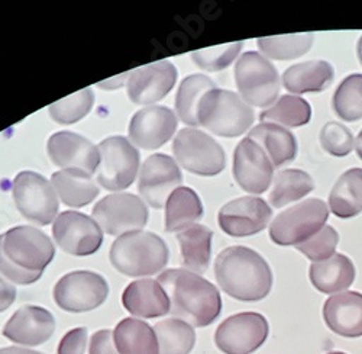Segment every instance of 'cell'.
<instances>
[{"instance_id":"1","label":"cell","mask_w":362,"mask_h":354,"mask_svg":"<svg viewBox=\"0 0 362 354\" xmlns=\"http://www.w3.org/2000/svg\"><path fill=\"white\" fill-rule=\"evenodd\" d=\"M158 282L168 295L170 314L174 318L204 329L221 315L222 298L218 287L200 275L186 269H170L160 275Z\"/></svg>"},{"instance_id":"2","label":"cell","mask_w":362,"mask_h":354,"mask_svg":"<svg viewBox=\"0 0 362 354\" xmlns=\"http://www.w3.org/2000/svg\"><path fill=\"white\" fill-rule=\"evenodd\" d=\"M55 249L48 235L34 227H15L0 235V273L18 285L38 282Z\"/></svg>"},{"instance_id":"3","label":"cell","mask_w":362,"mask_h":354,"mask_svg":"<svg viewBox=\"0 0 362 354\" xmlns=\"http://www.w3.org/2000/svg\"><path fill=\"white\" fill-rule=\"evenodd\" d=\"M215 275L221 289L243 302H258L267 298L273 287V272L257 251L235 246L219 253Z\"/></svg>"},{"instance_id":"4","label":"cell","mask_w":362,"mask_h":354,"mask_svg":"<svg viewBox=\"0 0 362 354\" xmlns=\"http://www.w3.org/2000/svg\"><path fill=\"white\" fill-rule=\"evenodd\" d=\"M168 247L154 232L134 231L120 235L110 249L113 268L131 278L151 276L165 269Z\"/></svg>"},{"instance_id":"5","label":"cell","mask_w":362,"mask_h":354,"mask_svg":"<svg viewBox=\"0 0 362 354\" xmlns=\"http://www.w3.org/2000/svg\"><path fill=\"white\" fill-rule=\"evenodd\" d=\"M254 120L252 108L243 98L218 87L207 92L197 108L199 125L219 137L243 135L252 127Z\"/></svg>"},{"instance_id":"6","label":"cell","mask_w":362,"mask_h":354,"mask_svg":"<svg viewBox=\"0 0 362 354\" xmlns=\"http://www.w3.org/2000/svg\"><path fill=\"white\" fill-rule=\"evenodd\" d=\"M235 81L239 96L245 103L257 108L274 105L281 87V79L274 64L255 51H248L238 58Z\"/></svg>"},{"instance_id":"7","label":"cell","mask_w":362,"mask_h":354,"mask_svg":"<svg viewBox=\"0 0 362 354\" xmlns=\"http://www.w3.org/2000/svg\"><path fill=\"white\" fill-rule=\"evenodd\" d=\"M329 218L327 205L320 199H308L283 211L269 225V239L279 246H298L312 239Z\"/></svg>"},{"instance_id":"8","label":"cell","mask_w":362,"mask_h":354,"mask_svg":"<svg viewBox=\"0 0 362 354\" xmlns=\"http://www.w3.org/2000/svg\"><path fill=\"white\" fill-rule=\"evenodd\" d=\"M177 163L197 176H216L226 164L219 142L196 128L181 130L173 142Z\"/></svg>"},{"instance_id":"9","label":"cell","mask_w":362,"mask_h":354,"mask_svg":"<svg viewBox=\"0 0 362 354\" xmlns=\"http://www.w3.org/2000/svg\"><path fill=\"white\" fill-rule=\"evenodd\" d=\"M12 195L19 212L34 224L48 225L55 221L58 198L52 185L35 171H21L13 181Z\"/></svg>"},{"instance_id":"10","label":"cell","mask_w":362,"mask_h":354,"mask_svg":"<svg viewBox=\"0 0 362 354\" xmlns=\"http://www.w3.org/2000/svg\"><path fill=\"white\" fill-rule=\"evenodd\" d=\"M109 295L106 279L95 272H71L54 287V301L66 312L81 314L99 308Z\"/></svg>"},{"instance_id":"11","label":"cell","mask_w":362,"mask_h":354,"mask_svg":"<svg viewBox=\"0 0 362 354\" xmlns=\"http://www.w3.org/2000/svg\"><path fill=\"white\" fill-rule=\"evenodd\" d=\"M98 182L107 190L129 188L138 174L139 153L125 137H109L99 147Z\"/></svg>"},{"instance_id":"12","label":"cell","mask_w":362,"mask_h":354,"mask_svg":"<svg viewBox=\"0 0 362 354\" xmlns=\"http://www.w3.org/2000/svg\"><path fill=\"white\" fill-rule=\"evenodd\" d=\"M269 334L268 321L258 312H239L226 318L215 333L216 347L225 354H251Z\"/></svg>"},{"instance_id":"13","label":"cell","mask_w":362,"mask_h":354,"mask_svg":"<svg viewBox=\"0 0 362 354\" xmlns=\"http://www.w3.org/2000/svg\"><path fill=\"white\" fill-rule=\"evenodd\" d=\"M93 219L110 235L142 231L148 221V210L141 198L132 193H113L96 203Z\"/></svg>"},{"instance_id":"14","label":"cell","mask_w":362,"mask_h":354,"mask_svg":"<svg viewBox=\"0 0 362 354\" xmlns=\"http://www.w3.org/2000/svg\"><path fill=\"white\" fill-rule=\"evenodd\" d=\"M52 234L62 250L78 257L95 254L103 243L99 224L77 211L59 214L54 221Z\"/></svg>"},{"instance_id":"15","label":"cell","mask_w":362,"mask_h":354,"mask_svg":"<svg viewBox=\"0 0 362 354\" xmlns=\"http://www.w3.org/2000/svg\"><path fill=\"white\" fill-rule=\"evenodd\" d=\"M273 217L269 205L254 196L238 198L223 205L219 211V227L230 237H250L267 228Z\"/></svg>"},{"instance_id":"16","label":"cell","mask_w":362,"mask_h":354,"mask_svg":"<svg viewBox=\"0 0 362 354\" xmlns=\"http://www.w3.org/2000/svg\"><path fill=\"white\" fill-rule=\"evenodd\" d=\"M183 182L178 164L165 154H154L145 160L139 173L138 190L156 210H161Z\"/></svg>"},{"instance_id":"17","label":"cell","mask_w":362,"mask_h":354,"mask_svg":"<svg viewBox=\"0 0 362 354\" xmlns=\"http://www.w3.org/2000/svg\"><path fill=\"white\" fill-rule=\"evenodd\" d=\"M47 152L51 161L64 170L80 171L92 177L100 164V154L87 138L62 131L51 135L47 142Z\"/></svg>"},{"instance_id":"18","label":"cell","mask_w":362,"mask_h":354,"mask_svg":"<svg viewBox=\"0 0 362 354\" xmlns=\"http://www.w3.org/2000/svg\"><path fill=\"white\" fill-rule=\"evenodd\" d=\"M274 166L251 138L240 141L233 154V177L240 189L261 195L273 182Z\"/></svg>"},{"instance_id":"19","label":"cell","mask_w":362,"mask_h":354,"mask_svg":"<svg viewBox=\"0 0 362 354\" xmlns=\"http://www.w3.org/2000/svg\"><path fill=\"white\" fill-rule=\"evenodd\" d=\"M177 116L165 106H146L138 110L129 124L131 142L144 150H157L177 131Z\"/></svg>"},{"instance_id":"20","label":"cell","mask_w":362,"mask_h":354,"mask_svg":"<svg viewBox=\"0 0 362 354\" xmlns=\"http://www.w3.org/2000/svg\"><path fill=\"white\" fill-rule=\"evenodd\" d=\"M173 63L164 60L128 73V96L136 105H153L164 99L177 81Z\"/></svg>"},{"instance_id":"21","label":"cell","mask_w":362,"mask_h":354,"mask_svg":"<svg viewBox=\"0 0 362 354\" xmlns=\"http://www.w3.org/2000/svg\"><path fill=\"white\" fill-rule=\"evenodd\" d=\"M55 331L54 315L41 307L25 305L19 308L4 327V336L26 347H37L47 343Z\"/></svg>"},{"instance_id":"22","label":"cell","mask_w":362,"mask_h":354,"mask_svg":"<svg viewBox=\"0 0 362 354\" xmlns=\"http://www.w3.org/2000/svg\"><path fill=\"white\" fill-rule=\"evenodd\" d=\"M323 319L329 330L346 338L362 337V295L342 292L323 305Z\"/></svg>"},{"instance_id":"23","label":"cell","mask_w":362,"mask_h":354,"mask_svg":"<svg viewBox=\"0 0 362 354\" xmlns=\"http://www.w3.org/2000/svg\"><path fill=\"white\" fill-rule=\"evenodd\" d=\"M125 309L135 316L158 318L170 314L168 295L158 280L139 279L127 286L122 295Z\"/></svg>"},{"instance_id":"24","label":"cell","mask_w":362,"mask_h":354,"mask_svg":"<svg viewBox=\"0 0 362 354\" xmlns=\"http://www.w3.org/2000/svg\"><path fill=\"white\" fill-rule=\"evenodd\" d=\"M335 72L325 60H312L288 67L283 74L287 92L296 95L319 93L334 81Z\"/></svg>"},{"instance_id":"25","label":"cell","mask_w":362,"mask_h":354,"mask_svg":"<svg viewBox=\"0 0 362 354\" xmlns=\"http://www.w3.org/2000/svg\"><path fill=\"white\" fill-rule=\"evenodd\" d=\"M248 138L261 147L274 169L293 161L297 156L296 137L281 125L261 122L250 131Z\"/></svg>"},{"instance_id":"26","label":"cell","mask_w":362,"mask_h":354,"mask_svg":"<svg viewBox=\"0 0 362 354\" xmlns=\"http://www.w3.org/2000/svg\"><path fill=\"white\" fill-rule=\"evenodd\" d=\"M309 276L316 290L326 295L342 293L354 283L355 268L346 256L335 254L325 261L312 263Z\"/></svg>"},{"instance_id":"27","label":"cell","mask_w":362,"mask_h":354,"mask_svg":"<svg viewBox=\"0 0 362 354\" xmlns=\"http://www.w3.org/2000/svg\"><path fill=\"white\" fill-rule=\"evenodd\" d=\"M214 232L204 225L194 224L177 234L181 260L186 270L202 275L207 270L212 256Z\"/></svg>"},{"instance_id":"28","label":"cell","mask_w":362,"mask_h":354,"mask_svg":"<svg viewBox=\"0 0 362 354\" xmlns=\"http://www.w3.org/2000/svg\"><path fill=\"white\" fill-rule=\"evenodd\" d=\"M113 340L119 354H160L154 329L141 319L120 321L113 331Z\"/></svg>"},{"instance_id":"29","label":"cell","mask_w":362,"mask_h":354,"mask_svg":"<svg viewBox=\"0 0 362 354\" xmlns=\"http://www.w3.org/2000/svg\"><path fill=\"white\" fill-rule=\"evenodd\" d=\"M51 185L57 196L70 208H81L99 195V186L92 177L80 171H55L51 177Z\"/></svg>"},{"instance_id":"30","label":"cell","mask_w":362,"mask_h":354,"mask_svg":"<svg viewBox=\"0 0 362 354\" xmlns=\"http://www.w3.org/2000/svg\"><path fill=\"white\" fill-rule=\"evenodd\" d=\"M329 210L342 219L362 212V169H351L339 177L329 195Z\"/></svg>"},{"instance_id":"31","label":"cell","mask_w":362,"mask_h":354,"mask_svg":"<svg viewBox=\"0 0 362 354\" xmlns=\"http://www.w3.org/2000/svg\"><path fill=\"white\" fill-rule=\"evenodd\" d=\"M203 217V205L199 195L190 188L175 189L165 205V231L180 232Z\"/></svg>"},{"instance_id":"32","label":"cell","mask_w":362,"mask_h":354,"mask_svg":"<svg viewBox=\"0 0 362 354\" xmlns=\"http://www.w3.org/2000/svg\"><path fill=\"white\" fill-rule=\"evenodd\" d=\"M216 88V84L212 79H209L204 74H193L186 77L181 81L178 92L175 96V109L180 120L186 125L197 127V108L202 98Z\"/></svg>"},{"instance_id":"33","label":"cell","mask_w":362,"mask_h":354,"mask_svg":"<svg viewBox=\"0 0 362 354\" xmlns=\"http://www.w3.org/2000/svg\"><path fill=\"white\" fill-rule=\"evenodd\" d=\"M315 189V182L309 173L288 169L283 170L276 176L273 190L269 193V202L274 208H283V206L305 198Z\"/></svg>"},{"instance_id":"34","label":"cell","mask_w":362,"mask_h":354,"mask_svg":"<svg viewBox=\"0 0 362 354\" xmlns=\"http://www.w3.org/2000/svg\"><path fill=\"white\" fill-rule=\"evenodd\" d=\"M312 118V108L308 101L300 96H281L273 106L259 115L261 122L277 124L281 127L297 128L306 125Z\"/></svg>"},{"instance_id":"35","label":"cell","mask_w":362,"mask_h":354,"mask_svg":"<svg viewBox=\"0 0 362 354\" xmlns=\"http://www.w3.org/2000/svg\"><path fill=\"white\" fill-rule=\"evenodd\" d=\"M154 331L158 340L160 354H190L196 343L194 329L190 324L177 318L160 321Z\"/></svg>"},{"instance_id":"36","label":"cell","mask_w":362,"mask_h":354,"mask_svg":"<svg viewBox=\"0 0 362 354\" xmlns=\"http://www.w3.org/2000/svg\"><path fill=\"white\" fill-rule=\"evenodd\" d=\"M315 35L309 33L259 38L257 40V45L267 60L269 58V60L287 62L305 55L310 50Z\"/></svg>"},{"instance_id":"37","label":"cell","mask_w":362,"mask_h":354,"mask_svg":"<svg viewBox=\"0 0 362 354\" xmlns=\"http://www.w3.org/2000/svg\"><path fill=\"white\" fill-rule=\"evenodd\" d=\"M334 109L346 122L362 120V74H351L341 81L334 95Z\"/></svg>"},{"instance_id":"38","label":"cell","mask_w":362,"mask_h":354,"mask_svg":"<svg viewBox=\"0 0 362 354\" xmlns=\"http://www.w3.org/2000/svg\"><path fill=\"white\" fill-rule=\"evenodd\" d=\"M95 102V95L92 92V88H83V91L67 96L62 101L54 102L48 110L52 120L58 124L69 125L74 124L90 112Z\"/></svg>"},{"instance_id":"39","label":"cell","mask_w":362,"mask_h":354,"mask_svg":"<svg viewBox=\"0 0 362 354\" xmlns=\"http://www.w3.org/2000/svg\"><path fill=\"white\" fill-rule=\"evenodd\" d=\"M243 42H230L204 50H197L192 54L193 62L206 72H221L230 66L238 54L243 50Z\"/></svg>"},{"instance_id":"40","label":"cell","mask_w":362,"mask_h":354,"mask_svg":"<svg viewBox=\"0 0 362 354\" xmlns=\"http://www.w3.org/2000/svg\"><path fill=\"white\" fill-rule=\"evenodd\" d=\"M339 243V235L337 229L330 225H325L317 234H315L308 241L296 246V249L303 253L313 263L325 261L335 256V250Z\"/></svg>"},{"instance_id":"41","label":"cell","mask_w":362,"mask_h":354,"mask_svg":"<svg viewBox=\"0 0 362 354\" xmlns=\"http://www.w3.org/2000/svg\"><path fill=\"white\" fill-rule=\"evenodd\" d=\"M320 144L329 154L345 157L354 149V135L339 122H327L320 131Z\"/></svg>"},{"instance_id":"42","label":"cell","mask_w":362,"mask_h":354,"mask_svg":"<svg viewBox=\"0 0 362 354\" xmlns=\"http://www.w3.org/2000/svg\"><path fill=\"white\" fill-rule=\"evenodd\" d=\"M87 329L80 327L69 331L58 344L57 354H84L87 346Z\"/></svg>"},{"instance_id":"43","label":"cell","mask_w":362,"mask_h":354,"mask_svg":"<svg viewBox=\"0 0 362 354\" xmlns=\"http://www.w3.org/2000/svg\"><path fill=\"white\" fill-rule=\"evenodd\" d=\"M88 354H119L115 340L113 331L110 330H100L95 333L90 338Z\"/></svg>"},{"instance_id":"44","label":"cell","mask_w":362,"mask_h":354,"mask_svg":"<svg viewBox=\"0 0 362 354\" xmlns=\"http://www.w3.org/2000/svg\"><path fill=\"white\" fill-rule=\"evenodd\" d=\"M16 299V289L13 285L0 278V312L6 311Z\"/></svg>"},{"instance_id":"45","label":"cell","mask_w":362,"mask_h":354,"mask_svg":"<svg viewBox=\"0 0 362 354\" xmlns=\"http://www.w3.org/2000/svg\"><path fill=\"white\" fill-rule=\"evenodd\" d=\"M0 354H44V353L29 350V348H21V347H5V348H0Z\"/></svg>"},{"instance_id":"46","label":"cell","mask_w":362,"mask_h":354,"mask_svg":"<svg viewBox=\"0 0 362 354\" xmlns=\"http://www.w3.org/2000/svg\"><path fill=\"white\" fill-rule=\"evenodd\" d=\"M355 149H356V154H358V157L362 160V131L359 132L358 138L355 139Z\"/></svg>"},{"instance_id":"47","label":"cell","mask_w":362,"mask_h":354,"mask_svg":"<svg viewBox=\"0 0 362 354\" xmlns=\"http://www.w3.org/2000/svg\"><path fill=\"white\" fill-rule=\"evenodd\" d=\"M358 58H359V63L362 64V37L358 41Z\"/></svg>"},{"instance_id":"48","label":"cell","mask_w":362,"mask_h":354,"mask_svg":"<svg viewBox=\"0 0 362 354\" xmlns=\"http://www.w3.org/2000/svg\"><path fill=\"white\" fill-rule=\"evenodd\" d=\"M327 354H346V353H342V351H332V353H327Z\"/></svg>"}]
</instances>
